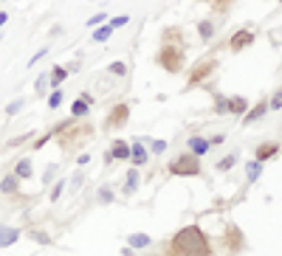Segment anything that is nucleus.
I'll return each mask as SVG.
<instances>
[{"label": "nucleus", "mask_w": 282, "mask_h": 256, "mask_svg": "<svg viewBox=\"0 0 282 256\" xmlns=\"http://www.w3.org/2000/svg\"><path fill=\"white\" fill-rule=\"evenodd\" d=\"M169 254L172 256H212V242L203 234L201 225H183L169 239Z\"/></svg>", "instance_id": "nucleus-1"}, {"label": "nucleus", "mask_w": 282, "mask_h": 256, "mask_svg": "<svg viewBox=\"0 0 282 256\" xmlns=\"http://www.w3.org/2000/svg\"><path fill=\"white\" fill-rule=\"evenodd\" d=\"M155 62L164 68L167 73H180V70H183V48H178V45H172V43H164L158 48Z\"/></svg>", "instance_id": "nucleus-2"}, {"label": "nucleus", "mask_w": 282, "mask_h": 256, "mask_svg": "<svg viewBox=\"0 0 282 256\" xmlns=\"http://www.w3.org/2000/svg\"><path fill=\"white\" fill-rule=\"evenodd\" d=\"M167 169L175 178H198L201 175V158H195L192 152H183V155L172 158Z\"/></svg>", "instance_id": "nucleus-3"}, {"label": "nucleus", "mask_w": 282, "mask_h": 256, "mask_svg": "<svg viewBox=\"0 0 282 256\" xmlns=\"http://www.w3.org/2000/svg\"><path fill=\"white\" fill-rule=\"evenodd\" d=\"M130 121V104H116L110 113H107V118H104V130L110 133V130H122L124 124Z\"/></svg>", "instance_id": "nucleus-4"}, {"label": "nucleus", "mask_w": 282, "mask_h": 256, "mask_svg": "<svg viewBox=\"0 0 282 256\" xmlns=\"http://www.w3.org/2000/svg\"><path fill=\"white\" fill-rule=\"evenodd\" d=\"M116 161H130V144L122 141V138H116V141L110 144V149L104 152V166H110V163H116Z\"/></svg>", "instance_id": "nucleus-5"}, {"label": "nucleus", "mask_w": 282, "mask_h": 256, "mask_svg": "<svg viewBox=\"0 0 282 256\" xmlns=\"http://www.w3.org/2000/svg\"><path fill=\"white\" fill-rule=\"evenodd\" d=\"M130 161H133V166H144L147 161H150V149L144 146V138H135L133 144H130Z\"/></svg>", "instance_id": "nucleus-6"}, {"label": "nucleus", "mask_w": 282, "mask_h": 256, "mask_svg": "<svg viewBox=\"0 0 282 256\" xmlns=\"http://www.w3.org/2000/svg\"><path fill=\"white\" fill-rule=\"evenodd\" d=\"M214 68H217V62H214V59H206V62H198V65H195V70L189 73V88H195V85H201V82H203L206 76H209V73H212Z\"/></svg>", "instance_id": "nucleus-7"}, {"label": "nucleus", "mask_w": 282, "mask_h": 256, "mask_svg": "<svg viewBox=\"0 0 282 256\" xmlns=\"http://www.w3.org/2000/svg\"><path fill=\"white\" fill-rule=\"evenodd\" d=\"M251 43H254V31H251V28H240V31H234L231 40H229L231 51H243V48H248Z\"/></svg>", "instance_id": "nucleus-8"}, {"label": "nucleus", "mask_w": 282, "mask_h": 256, "mask_svg": "<svg viewBox=\"0 0 282 256\" xmlns=\"http://www.w3.org/2000/svg\"><path fill=\"white\" fill-rule=\"evenodd\" d=\"M186 146H189V152L195 158H203L206 155V152H209V138H201V135H189V138H186Z\"/></svg>", "instance_id": "nucleus-9"}, {"label": "nucleus", "mask_w": 282, "mask_h": 256, "mask_svg": "<svg viewBox=\"0 0 282 256\" xmlns=\"http://www.w3.org/2000/svg\"><path fill=\"white\" fill-rule=\"evenodd\" d=\"M20 228H14V225H0V248H11L17 239H20Z\"/></svg>", "instance_id": "nucleus-10"}, {"label": "nucleus", "mask_w": 282, "mask_h": 256, "mask_svg": "<svg viewBox=\"0 0 282 256\" xmlns=\"http://www.w3.org/2000/svg\"><path fill=\"white\" fill-rule=\"evenodd\" d=\"M280 152V144H274V141H265V144H259L257 149H254V161H268V158H274Z\"/></svg>", "instance_id": "nucleus-11"}, {"label": "nucleus", "mask_w": 282, "mask_h": 256, "mask_svg": "<svg viewBox=\"0 0 282 256\" xmlns=\"http://www.w3.org/2000/svg\"><path fill=\"white\" fill-rule=\"evenodd\" d=\"M17 180H28L34 175V166H31V158H20L17 163H14V172H11Z\"/></svg>", "instance_id": "nucleus-12"}, {"label": "nucleus", "mask_w": 282, "mask_h": 256, "mask_svg": "<svg viewBox=\"0 0 282 256\" xmlns=\"http://www.w3.org/2000/svg\"><path fill=\"white\" fill-rule=\"evenodd\" d=\"M124 180H127V183H124V194H127V197H130V194H135V191H138V183H141V175H138V169H130V172H127V175H124Z\"/></svg>", "instance_id": "nucleus-13"}, {"label": "nucleus", "mask_w": 282, "mask_h": 256, "mask_svg": "<svg viewBox=\"0 0 282 256\" xmlns=\"http://www.w3.org/2000/svg\"><path fill=\"white\" fill-rule=\"evenodd\" d=\"M65 79H68V68H65V65H54V70L48 73V85L56 90L62 82H65Z\"/></svg>", "instance_id": "nucleus-14"}, {"label": "nucleus", "mask_w": 282, "mask_h": 256, "mask_svg": "<svg viewBox=\"0 0 282 256\" xmlns=\"http://www.w3.org/2000/svg\"><path fill=\"white\" fill-rule=\"evenodd\" d=\"M265 110H268V101H259L257 107H251V110L243 116V124H254V121H259L262 116H265Z\"/></svg>", "instance_id": "nucleus-15"}, {"label": "nucleus", "mask_w": 282, "mask_h": 256, "mask_svg": "<svg viewBox=\"0 0 282 256\" xmlns=\"http://www.w3.org/2000/svg\"><path fill=\"white\" fill-rule=\"evenodd\" d=\"M17 191H20V180L14 175H6L0 180V194H17Z\"/></svg>", "instance_id": "nucleus-16"}, {"label": "nucleus", "mask_w": 282, "mask_h": 256, "mask_svg": "<svg viewBox=\"0 0 282 256\" xmlns=\"http://www.w3.org/2000/svg\"><path fill=\"white\" fill-rule=\"evenodd\" d=\"M113 197H116L113 186H110V183H102V186H99V191H96V200H99L102 206H110V203H113Z\"/></svg>", "instance_id": "nucleus-17"}, {"label": "nucleus", "mask_w": 282, "mask_h": 256, "mask_svg": "<svg viewBox=\"0 0 282 256\" xmlns=\"http://www.w3.org/2000/svg\"><path fill=\"white\" fill-rule=\"evenodd\" d=\"M127 245L135 248V251H141V248H150V245H153V239H150L147 234H130V236H127Z\"/></svg>", "instance_id": "nucleus-18"}, {"label": "nucleus", "mask_w": 282, "mask_h": 256, "mask_svg": "<svg viewBox=\"0 0 282 256\" xmlns=\"http://www.w3.org/2000/svg\"><path fill=\"white\" fill-rule=\"evenodd\" d=\"M144 146L153 152V155H161V152H167V141L164 138H144Z\"/></svg>", "instance_id": "nucleus-19"}, {"label": "nucleus", "mask_w": 282, "mask_h": 256, "mask_svg": "<svg viewBox=\"0 0 282 256\" xmlns=\"http://www.w3.org/2000/svg\"><path fill=\"white\" fill-rule=\"evenodd\" d=\"M88 113H90V104H88V101L77 99L74 104H71V116H74V118H85Z\"/></svg>", "instance_id": "nucleus-20"}, {"label": "nucleus", "mask_w": 282, "mask_h": 256, "mask_svg": "<svg viewBox=\"0 0 282 256\" xmlns=\"http://www.w3.org/2000/svg\"><path fill=\"white\" fill-rule=\"evenodd\" d=\"M198 34H201V40H212V37H214V23L201 20V23H198Z\"/></svg>", "instance_id": "nucleus-21"}, {"label": "nucleus", "mask_w": 282, "mask_h": 256, "mask_svg": "<svg viewBox=\"0 0 282 256\" xmlns=\"http://www.w3.org/2000/svg\"><path fill=\"white\" fill-rule=\"evenodd\" d=\"M110 37H113V28H110V25H99V28L93 31V43H107Z\"/></svg>", "instance_id": "nucleus-22"}, {"label": "nucleus", "mask_w": 282, "mask_h": 256, "mask_svg": "<svg viewBox=\"0 0 282 256\" xmlns=\"http://www.w3.org/2000/svg\"><path fill=\"white\" fill-rule=\"evenodd\" d=\"M226 113H246V99H240V96L229 99V104H226Z\"/></svg>", "instance_id": "nucleus-23"}, {"label": "nucleus", "mask_w": 282, "mask_h": 256, "mask_svg": "<svg viewBox=\"0 0 282 256\" xmlns=\"http://www.w3.org/2000/svg\"><path fill=\"white\" fill-rule=\"evenodd\" d=\"M59 104H62V90L56 88L48 93V110H59Z\"/></svg>", "instance_id": "nucleus-24"}, {"label": "nucleus", "mask_w": 282, "mask_h": 256, "mask_svg": "<svg viewBox=\"0 0 282 256\" xmlns=\"http://www.w3.org/2000/svg\"><path fill=\"white\" fill-rule=\"evenodd\" d=\"M65 186H68V180H65V178H59V180H56V183H54V189H51V203H56L59 197H62Z\"/></svg>", "instance_id": "nucleus-25"}, {"label": "nucleus", "mask_w": 282, "mask_h": 256, "mask_svg": "<svg viewBox=\"0 0 282 256\" xmlns=\"http://www.w3.org/2000/svg\"><path fill=\"white\" fill-rule=\"evenodd\" d=\"M45 88H51V85H48V73H40V76H37V82H34L37 96H45Z\"/></svg>", "instance_id": "nucleus-26"}, {"label": "nucleus", "mask_w": 282, "mask_h": 256, "mask_svg": "<svg viewBox=\"0 0 282 256\" xmlns=\"http://www.w3.org/2000/svg\"><path fill=\"white\" fill-rule=\"evenodd\" d=\"M259 172H262V163H259V161H251V163L246 166L248 180H257V178H259Z\"/></svg>", "instance_id": "nucleus-27"}, {"label": "nucleus", "mask_w": 282, "mask_h": 256, "mask_svg": "<svg viewBox=\"0 0 282 256\" xmlns=\"http://www.w3.org/2000/svg\"><path fill=\"white\" fill-rule=\"evenodd\" d=\"M26 107V99H14V101H9V107H6V116H17V113Z\"/></svg>", "instance_id": "nucleus-28"}, {"label": "nucleus", "mask_w": 282, "mask_h": 256, "mask_svg": "<svg viewBox=\"0 0 282 256\" xmlns=\"http://www.w3.org/2000/svg\"><path fill=\"white\" fill-rule=\"evenodd\" d=\"M234 163H237V155H226L223 161H217V169H220V172H229Z\"/></svg>", "instance_id": "nucleus-29"}, {"label": "nucleus", "mask_w": 282, "mask_h": 256, "mask_svg": "<svg viewBox=\"0 0 282 256\" xmlns=\"http://www.w3.org/2000/svg\"><path fill=\"white\" fill-rule=\"evenodd\" d=\"M82 183H85V175H82V172H74V178H71V183H68V191H77Z\"/></svg>", "instance_id": "nucleus-30"}, {"label": "nucleus", "mask_w": 282, "mask_h": 256, "mask_svg": "<svg viewBox=\"0 0 282 256\" xmlns=\"http://www.w3.org/2000/svg\"><path fill=\"white\" fill-rule=\"evenodd\" d=\"M127 23H130V17H127V14H119V17H113V20L107 23V25H110L113 31H116V28H124Z\"/></svg>", "instance_id": "nucleus-31"}, {"label": "nucleus", "mask_w": 282, "mask_h": 256, "mask_svg": "<svg viewBox=\"0 0 282 256\" xmlns=\"http://www.w3.org/2000/svg\"><path fill=\"white\" fill-rule=\"evenodd\" d=\"M107 70H110L113 76H127V65H124V62H110Z\"/></svg>", "instance_id": "nucleus-32"}, {"label": "nucleus", "mask_w": 282, "mask_h": 256, "mask_svg": "<svg viewBox=\"0 0 282 256\" xmlns=\"http://www.w3.org/2000/svg\"><path fill=\"white\" fill-rule=\"evenodd\" d=\"M28 236H31L34 242H40V245H51V236H48V234H43V231H31Z\"/></svg>", "instance_id": "nucleus-33"}, {"label": "nucleus", "mask_w": 282, "mask_h": 256, "mask_svg": "<svg viewBox=\"0 0 282 256\" xmlns=\"http://www.w3.org/2000/svg\"><path fill=\"white\" fill-rule=\"evenodd\" d=\"M268 110H282V88L274 93V99L268 101Z\"/></svg>", "instance_id": "nucleus-34"}, {"label": "nucleus", "mask_w": 282, "mask_h": 256, "mask_svg": "<svg viewBox=\"0 0 282 256\" xmlns=\"http://www.w3.org/2000/svg\"><path fill=\"white\" fill-rule=\"evenodd\" d=\"M56 163H48V166H45V172H43V183H51V180H54V175H56Z\"/></svg>", "instance_id": "nucleus-35"}, {"label": "nucleus", "mask_w": 282, "mask_h": 256, "mask_svg": "<svg viewBox=\"0 0 282 256\" xmlns=\"http://www.w3.org/2000/svg\"><path fill=\"white\" fill-rule=\"evenodd\" d=\"M104 20H107V14L99 11V14H93V17L88 20V28H99V23H104Z\"/></svg>", "instance_id": "nucleus-36"}, {"label": "nucleus", "mask_w": 282, "mask_h": 256, "mask_svg": "<svg viewBox=\"0 0 282 256\" xmlns=\"http://www.w3.org/2000/svg\"><path fill=\"white\" fill-rule=\"evenodd\" d=\"M45 54H48V45H45V48H40V51H37V54H34L31 59H28V65H37V62H40V59H43Z\"/></svg>", "instance_id": "nucleus-37"}, {"label": "nucleus", "mask_w": 282, "mask_h": 256, "mask_svg": "<svg viewBox=\"0 0 282 256\" xmlns=\"http://www.w3.org/2000/svg\"><path fill=\"white\" fill-rule=\"evenodd\" d=\"M88 161H90V155H79V158H77V163H79V166H85Z\"/></svg>", "instance_id": "nucleus-38"}, {"label": "nucleus", "mask_w": 282, "mask_h": 256, "mask_svg": "<svg viewBox=\"0 0 282 256\" xmlns=\"http://www.w3.org/2000/svg\"><path fill=\"white\" fill-rule=\"evenodd\" d=\"M122 256H135V251H133L130 245H127V248H122Z\"/></svg>", "instance_id": "nucleus-39"}, {"label": "nucleus", "mask_w": 282, "mask_h": 256, "mask_svg": "<svg viewBox=\"0 0 282 256\" xmlns=\"http://www.w3.org/2000/svg\"><path fill=\"white\" fill-rule=\"evenodd\" d=\"M6 20H9V14H6V11H0V28L6 25Z\"/></svg>", "instance_id": "nucleus-40"}, {"label": "nucleus", "mask_w": 282, "mask_h": 256, "mask_svg": "<svg viewBox=\"0 0 282 256\" xmlns=\"http://www.w3.org/2000/svg\"><path fill=\"white\" fill-rule=\"evenodd\" d=\"M203 3H217V0H203Z\"/></svg>", "instance_id": "nucleus-41"}, {"label": "nucleus", "mask_w": 282, "mask_h": 256, "mask_svg": "<svg viewBox=\"0 0 282 256\" xmlns=\"http://www.w3.org/2000/svg\"><path fill=\"white\" fill-rule=\"evenodd\" d=\"M147 256H161V254H147Z\"/></svg>", "instance_id": "nucleus-42"}, {"label": "nucleus", "mask_w": 282, "mask_h": 256, "mask_svg": "<svg viewBox=\"0 0 282 256\" xmlns=\"http://www.w3.org/2000/svg\"><path fill=\"white\" fill-rule=\"evenodd\" d=\"M0 43H3V34H0Z\"/></svg>", "instance_id": "nucleus-43"}, {"label": "nucleus", "mask_w": 282, "mask_h": 256, "mask_svg": "<svg viewBox=\"0 0 282 256\" xmlns=\"http://www.w3.org/2000/svg\"><path fill=\"white\" fill-rule=\"evenodd\" d=\"M280 3H282V0H280Z\"/></svg>", "instance_id": "nucleus-44"}]
</instances>
